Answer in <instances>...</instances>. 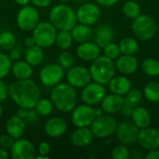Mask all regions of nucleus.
Returning <instances> with one entry per match:
<instances>
[{"mask_svg":"<svg viewBox=\"0 0 159 159\" xmlns=\"http://www.w3.org/2000/svg\"><path fill=\"white\" fill-rule=\"evenodd\" d=\"M8 95L19 106L24 108H34L40 99L41 91L38 85L30 79L17 80L8 87Z\"/></svg>","mask_w":159,"mask_h":159,"instance_id":"nucleus-1","label":"nucleus"},{"mask_svg":"<svg viewBox=\"0 0 159 159\" xmlns=\"http://www.w3.org/2000/svg\"><path fill=\"white\" fill-rule=\"evenodd\" d=\"M50 97L54 107L62 113L72 112L77 103L75 89L68 83H59L53 87Z\"/></svg>","mask_w":159,"mask_h":159,"instance_id":"nucleus-2","label":"nucleus"},{"mask_svg":"<svg viewBox=\"0 0 159 159\" xmlns=\"http://www.w3.org/2000/svg\"><path fill=\"white\" fill-rule=\"evenodd\" d=\"M49 21L59 31H71L76 24V12L68 5L60 4L54 6L48 14Z\"/></svg>","mask_w":159,"mask_h":159,"instance_id":"nucleus-3","label":"nucleus"},{"mask_svg":"<svg viewBox=\"0 0 159 159\" xmlns=\"http://www.w3.org/2000/svg\"><path fill=\"white\" fill-rule=\"evenodd\" d=\"M89 73L93 81L102 85H106L115 76L116 64L113 60L109 59L105 55H100L91 61Z\"/></svg>","mask_w":159,"mask_h":159,"instance_id":"nucleus-4","label":"nucleus"},{"mask_svg":"<svg viewBox=\"0 0 159 159\" xmlns=\"http://www.w3.org/2000/svg\"><path fill=\"white\" fill-rule=\"evenodd\" d=\"M132 31L138 39L147 41L156 35L157 26L155 20L151 16L140 14L138 17L133 19Z\"/></svg>","mask_w":159,"mask_h":159,"instance_id":"nucleus-5","label":"nucleus"},{"mask_svg":"<svg viewBox=\"0 0 159 159\" xmlns=\"http://www.w3.org/2000/svg\"><path fill=\"white\" fill-rule=\"evenodd\" d=\"M57 33V29L50 21H39L34 28L32 36L35 45L43 48H48L55 44Z\"/></svg>","mask_w":159,"mask_h":159,"instance_id":"nucleus-6","label":"nucleus"},{"mask_svg":"<svg viewBox=\"0 0 159 159\" xmlns=\"http://www.w3.org/2000/svg\"><path fill=\"white\" fill-rule=\"evenodd\" d=\"M90 127L94 137H97L99 139H104L112 136L116 132L117 122L114 116L106 114L97 116L90 125Z\"/></svg>","mask_w":159,"mask_h":159,"instance_id":"nucleus-7","label":"nucleus"},{"mask_svg":"<svg viewBox=\"0 0 159 159\" xmlns=\"http://www.w3.org/2000/svg\"><path fill=\"white\" fill-rule=\"evenodd\" d=\"M38 22L39 12L34 6L26 5L21 7L17 15V25L21 31H33Z\"/></svg>","mask_w":159,"mask_h":159,"instance_id":"nucleus-8","label":"nucleus"},{"mask_svg":"<svg viewBox=\"0 0 159 159\" xmlns=\"http://www.w3.org/2000/svg\"><path fill=\"white\" fill-rule=\"evenodd\" d=\"M64 69L59 63H50L42 68L39 73L41 83L48 88H53L62 80Z\"/></svg>","mask_w":159,"mask_h":159,"instance_id":"nucleus-9","label":"nucleus"},{"mask_svg":"<svg viewBox=\"0 0 159 159\" xmlns=\"http://www.w3.org/2000/svg\"><path fill=\"white\" fill-rule=\"evenodd\" d=\"M106 95L104 85L97 82H90L83 88L81 92V100L85 104L95 106L102 102Z\"/></svg>","mask_w":159,"mask_h":159,"instance_id":"nucleus-10","label":"nucleus"},{"mask_svg":"<svg viewBox=\"0 0 159 159\" xmlns=\"http://www.w3.org/2000/svg\"><path fill=\"white\" fill-rule=\"evenodd\" d=\"M95 118L96 116L94 108L85 103L75 106L72 111L71 120L73 125L76 128L89 127Z\"/></svg>","mask_w":159,"mask_h":159,"instance_id":"nucleus-11","label":"nucleus"},{"mask_svg":"<svg viewBox=\"0 0 159 159\" xmlns=\"http://www.w3.org/2000/svg\"><path fill=\"white\" fill-rule=\"evenodd\" d=\"M139 128L130 121H123L117 124L116 134V138L121 144L131 145L137 143L139 135Z\"/></svg>","mask_w":159,"mask_h":159,"instance_id":"nucleus-12","label":"nucleus"},{"mask_svg":"<svg viewBox=\"0 0 159 159\" xmlns=\"http://www.w3.org/2000/svg\"><path fill=\"white\" fill-rule=\"evenodd\" d=\"M66 77L68 84L75 89H83L92 80L89 69L80 65L72 66L68 69Z\"/></svg>","mask_w":159,"mask_h":159,"instance_id":"nucleus-13","label":"nucleus"},{"mask_svg":"<svg viewBox=\"0 0 159 159\" xmlns=\"http://www.w3.org/2000/svg\"><path fill=\"white\" fill-rule=\"evenodd\" d=\"M76 12L77 21L89 26L94 25L101 17L100 7L93 3H83L79 6Z\"/></svg>","mask_w":159,"mask_h":159,"instance_id":"nucleus-14","label":"nucleus"},{"mask_svg":"<svg viewBox=\"0 0 159 159\" xmlns=\"http://www.w3.org/2000/svg\"><path fill=\"white\" fill-rule=\"evenodd\" d=\"M35 156V148L33 143L27 139L15 140L10 149V157L12 159H34Z\"/></svg>","mask_w":159,"mask_h":159,"instance_id":"nucleus-15","label":"nucleus"},{"mask_svg":"<svg viewBox=\"0 0 159 159\" xmlns=\"http://www.w3.org/2000/svg\"><path fill=\"white\" fill-rule=\"evenodd\" d=\"M138 143L145 150H153L159 148V130L150 126L141 129L138 135Z\"/></svg>","mask_w":159,"mask_h":159,"instance_id":"nucleus-16","label":"nucleus"},{"mask_svg":"<svg viewBox=\"0 0 159 159\" xmlns=\"http://www.w3.org/2000/svg\"><path fill=\"white\" fill-rule=\"evenodd\" d=\"M67 123L66 121L59 116H53L50 117L45 124V132L46 134L50 138H60L67 130Z\"/></svg>","mask_w":159,"mask_h":159,"instance_id":"nucleus-17","label":"nucleus"},{"mask_svg":"<svg viewBox=\"0 0 159 159\" xmlns=\"http://www.w3.org/2000/svg\"><path fill=\"white\" fill-rule=\"evenodd\" d=\"M101 48L93 41L80 43L76 48L77 57L85 61H92L101 55Z\"/></svg>","mask_w":159,"mask_h":159,"instance_id":"nucleus-18","label":"nucleus"},{"mask_svg":"<svg viewBox=\"0 0 159 159\" xmlns=\"http://www.w3.org/2000/svg\"><path fill=\"white\" fill-rule=\"evenodd\" d=\"M116 68L123 75H129L134 74L139 67L138 60L134 55H120L116 61Z\"/></svg>","mask_w":159,"mask_h":159,"instance_id":"nucleus-19","label":"nucleus"},{"mask_svg":"<svg viewBox=\"0 0 159 159\" xmlns=\"http://www.w3.org/2000/svg\"><path fill=\"white\" fill-rule=\"evenodd\" d=\"M94 135L89 127L84 128H76L71 134L70 141L72 144L76 147H85L90 144L93 141Z\"/></svg>","mask_w":159,"mask_h":159,"instance_id":"nucleus-20","label":"nucleus"},{"mask_svg":"<svg viewBox=\"0 0 159 159\" xmlns=\"http://www.w3.org/2000/svg\"><path fill=\"white\" fill-rule=\"evenodd\" d=\"M123 104H124L123 96L111 93L109 95H105V97L101 102V107L105 114L114 115L120 111Z\"/></svg>","mask_w":159,"mask_h":159,"instance_id":"nucleus-21","label":"nucleus"},{"mask_svg":"<svg viewBox=\"0 0 159 159\" xmlns=\"http://www.w3.org/2000/svg\"><path fill=\"white\" fill-rule=\"evenodd\" d=\"M25 125L23 119L19 117L17 115L11 116L6 122V131L8 135H10L15 140L20 139L22 137L25 131Z\"/></svg>","mask_w":159,"mask_h":159,"instance_id":"nucleus-22","label":"nucleus"},{"mask_svg":"<svg viewBox=\"0 0 159 159\" xmlns=\"http://www.w3.org/2000/svg\"><path fill=\"white\" fill-rule=\"evenodd\" d=\"M94 42L101 48H103L106 45L111 43L114 39V30L108 24L100 25L95 33L93 34Z\"/></svg>","mask_w":159,"mask_h":159,"instance_id":"nucleus-23","label":"nucleus"},{"mask_svg":"<svg viewBox=\"0 0 159 159\" xmlns=\"http://www.w3.org/2000/svg\"><path fill=\"white\" fill-rule=\"evenodd\" d=\"M109 84V89L112 93L124 96L131 89V82L126 76H114Z\"/></svg>","mask_w":159,"mask_h":159,"instance_id":"nucleus-24","label":"nucleus"},{"mask_svg":"<svg viewBox=\"0 0 159 159\" xmlns=\"http://www.w3.org/2000/svg\"><path fill=\"white\" fill-rule=\"evenodd\" d=\"M11 72L17 79L24 80V79H30L32 77L34 70H33V66L30 63H28L26 61L18 60L14 63H12Z\"/></svg>","mask_w":159,"mask_h":159,"instance_id":"nucleus-25","label":"nucleus"},{"mask_svg":"<svg viewBox=\"0 0 159 159\" xmlns=\"http://www.w3.org/2000/svg\"><path fill=\"white\" fill-rule=\"evenodd\" d=\"M132 122L139 128V129H144L151 125L152 122V116L149 113V111L143 107L136 106L133 109L132 115H131Z\"/></svg>","mask_w":159,"mask_h":159,"instance_id":"nucleus-26","label":"nucleus"},{"mask_svg":"<svg viewBox=\"0 0 159 159\" xmlns=\"http://www.w3.org/2000/svg\"><path fill=\"white\" fill-rule=\"evenodd\" d=\"M70 32L72 34L73 39L79 44L89 41L93 37V31L90 26L82 23L75 24Z\"/></svg>","mask_w":159,"mask_h":159,"instance_id":"nucleus-27","label":"nucleus"},{"mask_svg":"<svg viewBox=\"0 0 159 159\" xmlns=\"http://www.w3.org/2000/svg\"><path fill=\"white\" fill-rule=\"evenodd\" d=\"M24 58H25V61L28 63H30L32 66H37L41 64L45 59L44 48L37 45L29 47L27 48L24 53Z\"/></svg>","mask_w":159,"mask_h":159,"instance_id":"nucleus-28","label":"nucleus"},{"mask_svg":"<svg viewBox=\"0 0 159 159\" xmlns=\"http://www.w3.org/2000/svg\"><path fill=\"white\" fill-rule=\"evenodd\" d=\"M119 48L121 54L124 55H135L139 49L138 42L132 37H125L119 43Z\"/></svg>","mask_w":159,"mask_h":159,"instance_id":"nucleus-29","label":"nucleus"},{"mask_svg":"<svg viewBox=\"0 0 159 159\" xmlns=\"http://www.w3.org/2000/svg\"><path fill=\"white\" fill-rule=\"evenodd\" d=\"M34 108L40 116H48L53 112L54 105L51 100L46 98H42V99L40 98Z\"/></svg>","mask_w":159,"mask_h":159,"instance_id":"nucleus-30","label":"nucleus"},{"mask_svg":"<svg viewBox=\"0 0 159 159\" xmlns=\"http://www.w3.org/2000/svg\"><path fill=\"white\" fill-rule=\"evenodd\" d=\"M142 70L148 76H151V77L158 76L159 61L153 58H148L144 60L142 63Z\"/></svg>","mask_w":159,"mask_h":159,"instance_id":"nucleus-31","label":"nucleus"},{"mask_svg":"<svg viewBox=\"0 0 159 159\" xmlns=\"http://www.w3.org/2000/svg\"><path fill=\"white\" fill-rule=\"evenodd\" d=\"M143 95L151 102H159V82L151 81L145 85L143 89Z\"/></svg>","mask_w":159,"mask_h":159,"instance_id":"nucleus-32","label":"nucleus"},{"mask_svg":"<svg viewBox=\"0 0 159 159\" xmlns=\"http://www.w3.org/2000/svg\"><path fill=\"white\" fill-rule=\"evenodd\" d=\"M73 36L70 31H60L57 33L55 43L61 50H67L73 44Z\"/></svg>","mask_w":159,"mask_h":159,"instance_id":"nucleus-33","label":"nucleus"},{"mask_svg":"<svg viewBox=\"0 0 159 159\" xmlns=\"http://www.w3.org/2000/svg\"><path fill=\"white\" fill-rule=\"evenodd\" d=\"M16 45V36L11 31H3L0 33V48L9 51Z\"/></svg>","mask_w":159,"mask_h":159,"instance_id":"nucleus-34","label":"nucleus"},{"mask_svg":"<svg viewBox=\"0 0 159 159\" xmlns=\"http://www.w3.org/2000/svg\"><path fill=\"white\" fill-rule=\"evenodd\" d=\"M122 10L126 17L132 19V20L141 14V7H140L139 4L133 0H129L127 2H125L123 5Z\"/></svg>","mask_w":159,"mask_h":159,"instance_id":"nucleus-35","label":"nucleus"},{"mask_svg":"<svg viewBox=\"0 0 159 159\" xmlns=\"http://www.w3.org/2000/svg\"><path fill=\"white\" fill-rule=\"evenodd\" d=\"M142 99H143V93L140 89H130V90L126 94L124 102L125 103L135 108L136 106H139V103L141 102Z\"/></svg>","mask_w":159,"mask_h":159,"instance_id":"nucleus-36","label":"nucleus"},{"mask_svg":"<svg viewBox=\"0 0 159 159\" xmlns=\"http://www.w3.org/2000/svg\"><path fill=\"white\" fill-rule=\"evenodd\" d=\"M12 61L8 55L0 52V79L5 78L11 72Z\"/></svg>","mask_w":159,"mask_h":159,"instance_id":"nucleus-37","label":"nucleus"},{"mask_svg":"<svg viewBox=\"0 0 159 159\" xmlns=\"http://www.w3.org/2000/svg\"><path fill=\"white\" fill-rule=\"evenodd\" d=\"M74 57L72 55V53L70 51L67 50H62L58 57V63L64 69V70H68L70 69L73 65H74Z\"/></svg>","mask_w":159,"mask_h":159,"instance_id":"nucleus-38","label":"nucleus"},{"mask_svg":"<svg viewBox=\"0 0 159 159\" xmlns=\"http://www.w3.org/2000/svg\"><path fill=\"white\" fill-rule=\"evenodd\" d=\"M103 52H104V55L111 60H116L121 55L119 46L113 42L109 43L103 48Z\"/></svg>","mask_w":159,"mask_h":159,"instance_id":"nucleus-39","label":"nucleus"},{"mask_svg":"<svg viewBox=\"0 0 159 159\" xmlns=\"http://www.w3.org/2000/svg\"><path fill=\"white\" fill-rule=\"evenodd\" d=\"M129 157H130V153L127 145H124V144L115 147L112 151V158L113 159H128Z\"/></svg>","mask_w":159,"mask_h":159,"instance_id":"nucleus-40","label":"nucleus"},{"mask_svg":"<svg viewBox=\"0 0 159 159\" xmlns=\"http://www.w3.org/2000/svg\"><path fill=\"white\" fill-rule=\"evenodd\" d=\"M14 142H15V139L12 138L7 133L0 136V147H2V148H5L7 150H10Z\"/></svg>","mask_w":159,"mask_h":159,"instance_id":"nucleus-41","label":"nucleus"},{"mask_svg":"<svg viewBox=\"0 0 159 159\" xmlns=\"http://www.w3.org/2000/svg\"><path fill=\"white\" fill-rule=\"evenodd\" d=\"M39 115L37 114V112L34 110V108H31L28 111V114L26 116V117L24 118V122L28 125H34L38 119H39Z\"/></svg>","mask_w":159,"mask_h":159,"instance_id":"nucleus-42","label":"nucleus"},{"mask_svg":"<svg viewBox=\"0 0 159 159\" xmlns=\"http://www.w3.org/2000/svg\"><path fill=\"white\" fill-rule=\"evenodd\" d=\"M38 155H42V156H48L49 157V153H50V145L47 142H41L38 145Z\"/></svg>","mask_w":159,"mask_h":159,"instance_id":"nucleus-43","label":"nucleus"},{"mask_svg":"<svg viewBox=\"0 0 159 159\" xmlns=\"http://www.w3.org/2000/svg\"><path fill=\"white\" fill-rule=\"evenodd\" d=\"M7 95H8V87L3 81V79H0V102H3L7 99Z\"/></svg>","mask_w":159,"mask_h":159,"instance_id":"nucleus-44","label":"nucleus"},{"mask_svg":"<svg viewBox=\"0 0 159 159\" xmlns=\"http://www.w3.org/2000/svg\"><path fill=\"white\" fill-rule=\"evenodd\" d=\"M133 109H134L133 107H131L130 105L125 103V102H124V104H123V106L121 107L119 113H120L122 116H131L132 112H133Z\"/></svg>","mask_w":159,"mask_h":159,"instance_id":"nucleus-45","label":"nucleus"},{"mask_svg":"<svg viewBox=\"0 0 159 159\" xmlns=\"http://www.w3.org/2000/svg\"><path fill=\"white\" fill-rule=\"evenodd\" d=\"M31 2L33 3V5L34 7H48L52 0H31Z\"/></svg>","mask_w":159,"mask_h":159,"instance_id":"nucleus-46","label":"nucleus"},{"mask_svg":"<svg viewBox=\"0 0 159 159\" xmlns=\"http://www.w3.org/2000/svg\"><path fill=\"white\" fill-rule=\"evenodd\" d=\"M9 58L11 59V61H18L20 60V56H21V53H20V50L19 48H13L12 49L9 50Z\"/></svg>","mask_w":159,"mask_h":159,"instance_id":"nucleus-47","label":"nucleus"},{"mask_svg":"<svg viewBox=\"0 0 159 159\" xmlns=\"http://www.w3.org/2000/svg\"><path fill=\"white\" fill-rule=\"evenodd\" d=\"M96 2L103 7H112L116 5L118 2V0H96Z\"/></svg>","mask_w":159,"mask_h":159,"instance_id":"nucleus-48","label":"nucleus"},{"mask_svg":"<svg viewBox=\"0 0 159 159\" xmlns=\"http://www.w3.org/2000/svg\"><path fill=\"white\" fill-rule=\"evenodd\" d=\"M145 157L146 159H159V150L158 149L149 150V152Z\"/></svg>","mask_w":159,"mask_h":159,"instance_id":"nucleus-49","label":"nucleus"},{"mask_svg":"<svg viewBox=\"0 0 159 159\" xmlns=\"http://www.w3.org/2000/svg\"><path fill=\"white\" fill-rule=\"evenodd\" d=\"M28 111H29V109L28 108H24V107H19V109H18V111H17V116H19V117H20L21 119H23L24 120V118L26 117V116H27V114H28Z\"/></svg>","mask_w":159,"mask_h":159,"instance_id":"nucleus-50","label":"nucleus"},{"mask_svg":"<svg viewBox=\"0 0 159 159\" xmlns=\"http://www.w3.org/2000/svg\"><path fill=\"white\" fill-rule=\"evenodd\" d=\"M24 45L26 48H29V47H32L34 45H35V42L33 38V36H28L25 40H24Z\"/></svg>","mask_w":159,"mask_h":159,"instance_id":"nucleus-51","label":"nucleus"},{"mask_svg":"<svg viewBox=\"0 0 159 159\" xmlns=\"http://www.w3.org/2000/svg\"><path fill=\"white\" fill-rule=\"evenodd\" d=\"M9 157H10V155L8 154L7 150L0 147V159H7Z\"/></svg>","mask_w":159,"mask_h":159,"instance_id":"nucleus-52","label":"nucleus"},{"mask_svg":"<svg viewBox=\"0 0 159 159\" xmlns=\"http://www.w3.org/2000/svg\"><path fill=\"white\" fill-rule=\"evenodd\" d=\"M18 5L23 7V6H26V5H29V3L31 2V0H14Z\"/></svg>","mask_w":159,"mask_h":159,"instance_id":"nucleus-53","label":"nucleus"},{"mask_svg":"<svg viewBox=\"0 0 159 159\" xmlns=\"http://www.w3.org/2000/svg\"><path fill=\"white\" fill-rule=\"evenodd\" d=\"M95 110V116H96V117L97 116H102V115H103V110L102 109V107H99V108H96V109H94Z\"/></svg>","mask_w":159,"mask_h":159,"instance_id":"nucleus-54","label":"nucleus"},{"mask_svg":"<svg viewBox=\"0 0 159 159\" xmlns=\"http://www.w3.org/2000/svg\"><path fill=\"white\" fill-rule=\"evenodd\" d=\"M35 158H37V159H48V158H49V157H48V156H42V155H37V156H35Z\"/></svg>","mask_w":159,"mask_h":159,"instance_id":"nucleus-55","label":"nucleus"},{"mask_svg":"<svg viewBox=\"0 0 159 159\" xmlns=\"http://www.w3.org/2000/svg\"><path fill=\"white\" fill-rule=\"evenodd\" d=\"M2 115H3V108H2V106L0 105V118L2 117Z\"/></svg>","mask_w":159,"mask_h":159,"instance_id":"nucleus-56","label":"nucleus"},{"mask_svg":"<svg viewBox=\"0 0 159 159\" xmlns=\"http://www.w3.org/2000/svg\"><path fill=\"white\" fill-rule=\"evenodd\" d=\"M75 1H76V2H78V3H83V2H85L86 0H75Z\"/></svg>","mask_w":159,"mask_h":159,"instance_id":"nucleus-57","label":"nucleus"},{"mask_svg":"<svg viewBox=\"0 0 159 159\" xmlns=\"http://www.w3.org/2000/svg\"><path fill=\"white\" fill-rule=\"evenodd\" d=\"M60 2H68V1H70V0H59Z\"/></svg>","mask_w":159,"mask_h":159,"instance_id":"nucleus-58","label":"nucleus"},{"mask_svg":"<svg viewBox=\"0 0 159 159\" xmlns=\"http://www.w3.org/2000/svg\"><path fill=\"white\" fill-rule=\"evenodd\" d=\"M158 76H159V75H158Z\"/></svg>","mask_w":159,"mask_h":159,"instance_id":"nucleus-59","label":"nucleus"}]
</instances>
